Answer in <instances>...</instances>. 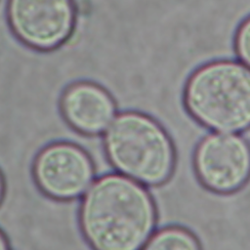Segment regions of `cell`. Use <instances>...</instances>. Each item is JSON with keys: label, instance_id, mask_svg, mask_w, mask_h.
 <instances>
[{"label": "cell", "instance_id": "8", "mask_svg": "<svg viewBox=\"0 0 250 250\" xmlns=\"http://www.w3.org/2000/svg\"><path fill=\"white\" fill-rule=\"evenodd\" d=\"M142 250H200L192 234L180 228H162L153 233Z\"/></svg>", "mask_w": 250, "mask_h": 250}, {"label": "cell", "instance_id": "4", "mask_svg": "<svg viewBox=\"0 0 250 250\" xmlns=\"http://www.w3.org/2000/svg\"><path fill=\"white\" fill-rule=\"evenodd\" d=\"M33 174L41 190L58 199L82 197L97 178L89 154L65 142L44 147L35 158Z\"/></svg>", "mask_w": 250, "mask_h": 250}, {"label": "cell", "instance_id": "11", "mask_svg": "<svg viewBox=\"0 0 250 250\" xmlns=\"http://www.w3.org/2000/svg\"><path fill=\"white\" fill-rule=\"evenodd\" d=\"M4 191H5V183H4V178L2 173L0 172V203L3 199L4 196Z\"/></svg>", "mask_w": 250, "mask_h": 250}, {"label": "cell", "instance_id": "7", "mask_svg": "<svg viewBox=\"0 0 250 250\" xmlns=\"http://www.w3.org/2000/svg\"><path fill=\"white\" fill-rule=\"evenodd\" d=\"M61 108L66 122L86 135L104 134L118 113L110 94L88 81L69 85L62 94Z\"/></svg>", "mask_w": 250, "mask_h": 250}, {"label": "cell", "instance_id": "1", "mask_svg": "<svg viewBox=\"0 0 250 250\" xmlns=\"http://www.w3.org/2000/svg\"><path fill=\"white\" fill-rule=\"evenodd\" d=\"M80 225L95 250H142L157 227L156 208L146 187L112 172L81 197Z\"/></svg>", "mask_w": 250, "mask_h": 250}, {"label": "cell", "instance_id": "6", "mask_svg": "<svg viewBox=\"0 0 250 250\" xmlns=\"http://www.w3.org/2000/svg\"><path fill=\"white\" fill-rule=\"evenodd\" d=\"M195 165L205 186L217 191H231L250 174V147L238 135L212 134L199 144Z\"/></svg>", "mask_w": 250, "mask_h": 250}, {"label": "cell", "instance_id": "2", "mask_svg": "<svg viewBox=\"0 0 250 250\" xmlns=\"http://www.w3.org/2000/svg\"><path fill=\"white\" fill-rule=\"evenodd\" d=\"M115 172L146 188L164 184L174 168V148L166 130L152 117L118 112L103 134Z\"/></svg>", "mask_w": 250, "mask_h": 250}, {"label": "cell", "instance_id": "10", "mask_svg": "<svg viewBox=\"0 0 250 250\" xmlns=\"http://www.w3.org/2000/svg\"><path fill=\"white\" fill-rule=\"evenodd\" d=\"M0 250H11L8 240L1 230H0Z\"/></svg>", "mask_w": 250, "mask_h": 250}, {"label": "cell", "instance_id": "9", "mask_svg": "<svg viewBox=\"0 0 250 250\" xmlns=\"http://www.w3.org/2000/svg\"><path fill=\"white\" fill-rule=\"evenodd\" d=\"M234 54L243 64L250 68V16L245 18L238 25L234 40Z\"/></svg>", "mask_w": 250, "mask_h": 250}, {"label": "cell", "instance_id": "5", "mask_svg": "<svg viewBox=\"0 0 250 250\" xmlns=\"http://www.w3.org/2000/svg\"><path fill=\"white\" fill-rule=\"evenodd\" d=\"M8 18L21 41L49 50L61 45L71 33L75 7L72 0H9Z\"/></svg>", "mask_w": 250, "mask_h": 250}, {"label": "cell", "instance_id": "3", "mask_svg": "<svg viewBox=\"0 0 250 250\" xmlns=\"http://www.w3.org/2000/svg\"><path fill=\"white\" fill-rule=\"evenodd\" d=\"M185 102L203 125L225 132L250 127V68L235 61L200 65L188 78Z\"/></svg>", "mask_w": 250, "mask_h": 250}]
</instances>
